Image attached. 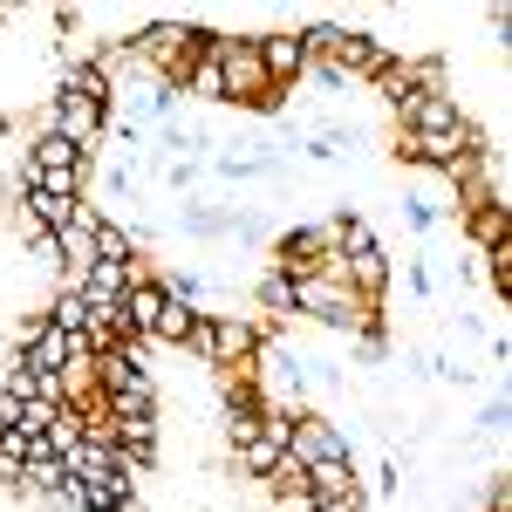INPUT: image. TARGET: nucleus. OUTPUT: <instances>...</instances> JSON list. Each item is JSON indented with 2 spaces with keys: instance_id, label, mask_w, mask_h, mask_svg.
I'll list each match as a JSON object with an SVG mask.
<instances>
[{
  "instance_id": "obj_1",
  "label": "nucleus",
  "mask_w": 512,
  "mask_h": 512,
  "mask_svg": "<svg viewBox=\"0 0 512 512\" xmlns=\"http://www.w3.org/2000/svg\"><path fill=\"white\" fill-rule=\"evenodd\" d=\"M82 164H89V151H82V144L55 137V130H41L35 151H28V171H21V192H28V185H41V192L82 198Z\"/></svg>"
},
{
  "instance_id": "obj_3",
  "label": "nucleus",
  "mask_w": 512,
  "mask_h": 512,
  "mask_svg": "<svg viewBox=\"0 0 512 512\" xmlns=\"http://www.w3.org/2000/svg\"><path fill=\"white\" fill-rule=\"evenodd\" d=\"M76 355H96V349H89V342H82V335H69V328H55V321L41 315L35 342H28V349H14V362H28V369H35V376H62V369H69V362H76Z\"/></svg>"
},
{
  "instance_id": "obj_11",
  "label": "nucleus",
  "mask_w": 512,
  "mask_h": 512,
  "mask_svg": "<svg viewBox=\"0 0 512 512\" xmlns=\"http://www.w3.org/2000/svg\"><path fill=\"white\" fill-rule=\"evenodd\" d=\"M55 96H82V103H103V110H110V96H117V89H110V55L62 69V76H55Z\"/></svg>"
},
{
  "instance_id": "obj_9",
  "label": "nucleus",
  "mask_w": 512,
  "mask_h": 512,
  "mask_svg": "<svg viewBox=\"0 0 512 512\" xmlns=\"http://www.w3.org/2000/svg\"><path fill=\"white\" fill-rule=\"evenodd\" d=\"M301 485H308V499H315V506H342V499H362V485H355V465H349V458L308 465V472H301Z\"/></svg>"
},
{
  "instance_id": "obj_4",
  "label": "nucleus",
  "mask_w": 512,
  "mask_h": 512,
  "mask_svg": "<svg viewBox=\"0 0 512 512\" xmlns=\"http://www.w3.org/2000/svg\"><path fill=\"white\" fill-rule=\"evenodd\" d=\"M137 280H151L144 260H96V267L76 280V294L89 301V308H123V294H130Z\"/></svg>"
},
{
  "instance_id": "obj_19",
  "label": "nucleus",
  "mask_w": 512,
  "mask_h": 512,
  "mask_svg": "<svg viewBox=\"0 0 512 512\" xmlns=\"http://www.w3.org/2000/svg\"><path fill=\"white\" fill-rule=\"evenodd\" d=\"M96 260H137V239L110 219H96Z\"/></svg>"
},
{
  "instance_id": "obj_20",
  "label": "nucleus",
  "mask_w": 512,
  "mask_h": 512,
  "mask_svg": "<svg viewBox=\"0 0 512 512\" xmlns=\"http://www.w3.org/2000/svg\"><path fill=\"white\" fill-rule=\"evenodd\" d=\"M0 396H14V403H35V396H41V376L28 369V362H7V383H0Z\"/></svg>"
},
{
  "instance_id": "obj_22",
  "label": "nucleus",
  "mask_w": 512,
  "mask_h": 512,
  "mask_svg": "<svg viewBox=\"0 0 512 512\" xmlns=\"http://www.w3.org/2000/svg\"><path fill=\"white\" fill-rule=\"evenodd\" d=\"M472 233H478V246H499V239H506V205H485L472 219Z\"/></svg>"
},
{
  "instance_id": "obj_18",
  "label": "nucleus",
  "mask_w": 512,
  "mask_h": 512,
  "mask_svg": "<svg viewBox=\"0 0 512 512\" xmlns=\"http://www.w3.org/2000/svg\"><path fill=\"white\" fill-rule=\"evenodd\" d=\"M48 321H55V328H69V335H82V342H89V321H96V308H89V301H82L76 287H69V294H55V308H48Z\"/></svg>"
},
{
  "instance_id": "obj_21",
  "label": "nucleus",
  "mask_w": 512,
  "mask_h": 512,
  "mask_svg": "<svg viewBox=\"0 0 512 512\" xmlns=\"http://www.w3.org/2000/svg\"><path fill=\"white\" fill-rule=\"evenodd\" d=\"M485 253H492V294L506 301V294H512V239H499V246H485Z\"/></svg>"
},
{
  "instance_id": "obj_23",
  "label": "nucleus",
  "mask_w": 512,
  "mask_h": 512,
  "mask_svg": "<svg viewBox=\"0 0 512 512\" xmlns=\"http://www.w3.org/2000/svg\"><path fill=\"white\" fill-rule=\"evenodd\" d=\"M212 335H219V321H212V315H198V321H192V335H185V355L212 362Z\"/></svg>"
},
{
  "instance_id": "obj_27",
  "label": "nucleus",
  "mask_w": 512,
  "mask_h": 512,
  "mask_svg": "<svg viewBox=\"0 0 512 512\" xmlns=\"http://www.w3.org/2000/svg\"><path fill=\"white\" fill-rule=\"evenodd\" d=\"M21 410H28V403H14V396H0V431H14V424H21Z\"/></svg>"
},
{
  "instance_id": "obj_15",
  "label": "nucleus",
  "mask_w": 512,
  "mask_h": 512,
  "mask_svg": "<svg viewBox=\"0 0 512 512\" xmlns=\"http://www.w3.org/2000/svg\"><path fill=\"white\" fill-rule=\"evenodd\" d=\"M35 444H41V437L21 431V424H14V431H0V485H21V472L35 465Z\"/></svg>"
},
{
  "instance_id": "obj_12",
  "label": "nucleus",
  "mask_w": 512,
  "mask_h": 512,
  "mask_svg": "<svg viewBox=\"0 0 512 512\" xmlns=\"http://www.w3.org/2000/svg\"><path fill=\"white\" fill-rule=\"evenodd\" d=\"M55 260H62L76 280L96 267V212H89V205H82V219L69 226V233H55Z\"/></svg>"
},
{
  "instance_id": "obj_14",
  "label": "nucleus",
  "mask_w": 512,
  "mask_h": 512,
  "mask_svg": "<svg viewBox=\"0 0 512 512\" xmlns=\"http://www.w3.org/2000/svg\"><path fill=\"white\" fill-rule=\"evenodd\" d=\"M123 315H130V335H158V315H164V287H158V274L137 280V287L123 294Z\"/></svg>"
},
{
  "instance_id": "obj_6",
  "label": "nucleus",
  "mask_w": 512,
  "mask_h": 512,
  "mask_svg": "<svg viewBox=\"0 0 512 512\" xmlns=\"http://www.w3.org/2000/svg\"><path fill=\"white\" fill-rule=\"evenodd\" d=\"M287 458L308 472V465H328V458H349V444H342V431H328L321 417H308L301 410V424H294V444H287Z\"/></svg>"
},
{
  "instance_id": "obj_24",
  "label": "nucleus",
  "mask_w": 512,
  "mask_h": 512,
  "mask_svg": "<svg viewBox=\"0 0 512 512\" xmlns=\"http://www.w3.org/2000/svg\"><path fill=\"white\" fill-rule=\"evenodd\" d=\"M301 82H315V89H328V96H335V89H349V76H342L335 62H308V76H301Z\"/></svg>"
},
{
  "instance_id": "obj_17",
  "label": "nucleus",
  "mask_w": 512,
  "mask_h": 512,
  "mask_svg": "<svg viewBox=\"0 0 512 512\" xmlns=\"http://www.w3.org/2000/svg\"><path fill=\"white\" fill-rule=\"evenodd\" d=\"M233 458H239V472H246V478H260V485H274V472H280V458H287V451H274L267 437H253V444H239Z\"/></svg>"
},
{
  "instance_id": "obj_10",
  "label": "nucleus",
  "mask_w": 512,
  "mask_h": 512,
  "mask_svg": "<svg viewBox=\"0 0 512 512\" xmlns=\"http://www.w3.org/2000/svg\"><path fill=\"white\" fill-rule=\"evenodd\" d=\"M103 117H110V110H103V103H82V96H55V137H69V144H82V151H89V137H96V130H103Z\"/></svg>"
},
{
  "instance_id": "obj_7",
  "label": "nucleus",
  "mask_w": 512,
  "mask_h": 512,
  "mask_svg": "<svg viewBox=\"0 0 512 512\" xmlns=\"http://www.w3.org/2000/svg\"><path fill=\"white\" fill-rule=\"evenodd\" d=\"M260 41V62L274 82H301L308 76V48H301V28H274V35H253Z\"/></svg>"
},
{
  "instance_id": "obj_26",
  "label": "nucleus",
  "mask_w": 512,
  "mask_h": 512,
  "mask_svg": "<svg viewBox=\"0 0 512 512\" xmlns=\"http://www.w3.org/2000/svg\"><path fill=\"white\" fill-rule=\"evenodd\" d=\"M403 219H410V226H417V233H431L437 205H431V198H410V205H403Z\"/></svg>"
},
{
  "instance_id": "obj_28",
  "label": "nucleus",
  "mask_w": 512,
  "mask_h": 512,
  "mask_svg": "<svg viewBox=\"0 0 512 512\" xmlns=\"http://www.w3.org/2000/svg\"><path fill=\"white\" fill-rule=\"evenodd\" d=\"M321 512H362V499H342V506H321Z\"/></svg>"
},
{
  "instance_id": "obj_16",
  "label": "nucleus",
  "mask_w": 512,
  "mask_h": 512,
  "mask_svg": "<svg viewBox=\"0 0 512 512\" xmlns=\"http://www.w3.org/2000/svg\"><path fill=\"white\" fill-rule=\"evenodd\" d=\"M253 301H260V315H274V321H294V280L287 274H260V287H253Z\"/></svg>"
},
{
  "instance_id": "obj_13",
  "label": "nucleus",
  "mask_w": 512,
  "mask_h": 512,
  "mask_svg": "<svg viewBox=\"0 0 512 512\" xmlns=\"http://www.w3.org/2000/svg\"><path fill=\"white\" fill-rule=\"evenodd\" d=\"M328 62H335V69L355 82V76H376L390 55H383V41H369V35H355V28H342V41H335V55H328Z\"/></svg>"
},
{
  "instance_id": "obj_5",
  "label": "nucleus",
  "mask_w": 512,
  "mask_h": 512,
  "mask_svg": "<svg viewBox=\"0 0 512 512\" xmlns=\"http://www.w3.org/2000/svg\"><path fill=\"white\" fill-rule=\"evenodd\" d=\"M396 117H403V137H451V130L465 123L458 103H451V89H444V96H403Z\"/></svg>"
},
{
  "instance_id": "obj_8",
  "label": "nucleus",
  "mask_w": 512,
  "mask_h": 512,
  "mask_svg": "<svg viewBox=\"0 0 512 512\" xmlns=\"http://www.w3.org/2000/svg\"><path fill=\"white\" fill-rule=\"evenodd\" d=\"M21 205H28V219H35V233H41V239L69 233V226L82 219V198H69V192H41V185H28V192H21Z\"/></svg>"
},
{
  "instance_id": "obj_2",
  "label": "nucleus",
  "mask_w": 512,
  "mask_h": 512,
  "mask_svg": "<svg viewBox=\"0 0 512 512\" xmlns=\"http://www.w3.org/2000/svg\"><path fill=\"white\" fill-rule=\"evenodd\" d=\"M267 89H274V76H267V62H260V41L246 35H226V48H219V103H267Z\"/></svg>"
},
{
  "instance_id": "obj_25",
  "label": "nucleus",
  "mask_w": 512,
  "mask_h": 512,
  "mask_svg": "<svg viewBox=\"0 0 512 512\" xmlns=\"http://www.w3.org/2000/svg\"><path fill=\"white\" fill-rule=\"evenodd\" d=\"M355 362H362V369H383V362H390L383 335H362V342H355Z\"/></svg>"
}]
</instances>
